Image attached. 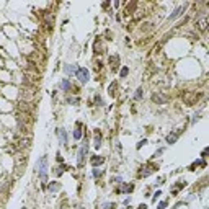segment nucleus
<instances>
[{"instance_id": "1", "label": "nucleus", "mask_w": 209, "mask_h": 209, "mask_svg": "<svg viewBox=\"0 0 209 209\" xmlns=\"http://www.w3.org/2000/svg\"><path fill=\"white\" fill-rule=\"evenodd\" d=\"M36 168H38V175H39V181L43 186H46L47 183V157H41L36 163Z\"/></svg>"}, {"instance_id": "2", "label": "nucleus", "mask_w": 209, "mask_h": 209, "mask_svg": "<svg viewBox=\"0 0 209 209\" xmlns=\"http://www.w3.org/2000/svg\"><path fill=\"white\" fill-rule=\"evenodd\" d=\"M87 154H88V144H82V147L78 149V152H77V165L80 167H83L85 165V160H87Z\"/></svg>"}, {"instance_id": "3", "label": "nucleus", "mask_w": 209, "mask_h": 209, "mask_svg": "<svg viewBox=\"0 0 209 209\" xmlns=\"http://www.w3.org/2000/svg\"><path fill=\"white\" fill-rule=\"evenodd\" d=\"M75 75H77V80L80 82V83H87L88 78H90V72H88V69H85V67L77 69V70H75Z\"/></svg>"}, {"instance_id": "4", "label": "nucleus", "mask_w": 209, "mask_h": 209, "mask_svg": "<svg viewBox=\"0 0 209 209\" xmlns=\"http://www.w3.org/2000/svg\"><path fill=\"white\" fill-rule=\"evenodd\" d=\"M201 96V93H191V92H188L183 95V101L186 103V105H195L196 101H198V98Z\"/></svg>"}, {"instance_id": "5", "label": "nucleus", "mask_w": 209, "mask_h": 209, "mask_svg": "<svg viewBox=\"0 0 209 209\" xmlns=\"http://www.w3.org/2000/svg\"><path fill=\"white\" fill-rule=\"evenodd\" d=\"M57 137H59V142H60V145H67V132H65V129L64 128H59L57 129Z\"/></svg>"}, {"instance_id": "6", "label": "nucleus", "mask_w": 209, "mask_h": 209, "mask_svg": "<svg viewBox=\"0 0 209 209\" xmlns=\"http://www.w3.org/2000/svg\"><path fill=\"white\" fill-rule=\"evenodd\" d=\"M93 52L95 54H101L105 52V43H103L101 39H95V43H93Z\"/></svg>"}, {"instance_id": "7", "label": "nucleus", "mask_w": 209, "mask_h": 209, "mask_svg": "<svg viewBox=\"0 0 209 209\" xmlns=\"http://www.w3.org/2000/svg\"><path fill=\"white\" fill-rule=\"evenodd\" d=\"M142 172H139V178H142V177H147V175H150L154 170H155V165H152V163H149V165H145V167H142L141 168Z\"/></svg>"}, {"instance_id": "8", "label": "nucleus", "mask_w": 209, "mask_h": 209, "mask_svg": "<svg viewBox=\"0 0 209 209\" xmlns=\"http://www.w3.org/2000/svg\"><path fill=\"white\" fill-rule=\"evenodd\" d=\"M167 100H168V95H165V93H154L152 95V101L159 103V105H163Z\"/></svg>"}, {"instance_id": "9", "label": "nucleus", "mask_w": 209, "mask_h": 209, "mask_svg": "<svg viewBox=\"0 0 209 209\" xmlns=\"http://www.w3.org/2000/svg\"><path fill=\"white\" fill-rule=\"evenodd\" d=\"M185 8H186V5H180L178 8H175V11L170 15V17H168V22H173L175 18H178V17H180V15L185 11Z\"/></svg>"}, {"instance_id": "10", "label": "nucleus", "mask_w": 209, "mask_h": 209, "mask_svg": "<svg viewBox=\"0 0 209 209\" xmlns=\"http://www.w3.org/2000/svg\"><path fill=\"white\" fill-rule=\"evenodd\" d=\"M60 88L64 90V92H70L72 90V85H70V82H69V78H62L60 80Z\"/></svg>"}, {"instance_id": "11", "label": "nucleus", "mask_w": 209, "mask_h": 209, "mask_svg": "<svg viewBox=\"0 0 209 209\" xmlns=\"http://www.w3.org/2000/svg\"><path fill=\"white\" fill-rule=\"evenodd\" d=\"M80 137H82V124L77 123V124H75V131H74V139H75V141H78Z\"/></svg>"}, {"instance_id": "12", "label": "nucleus", "mask_w": 209, "mask_h": 209, "mask_svg": "<svg viewBox=\"0 0 209 209\" xmlns=\"http://www.w3.org/2000/svg\"><path fill=\"white\" fill-rule=\"evenodd\" d=\"M100 145H101V132L100 129H95V147L100 149Z\"/></svg>"}, {"instance_id": "13", "label": "nucleus", "mask_w": 209, "mask_h": 209, "mask_svg": "<svg viewBox=\"0 0 209 209\" xmlns=\"http://www.w3.org/2000/svg\"><path fill=\"white\" fill-rule=\"evenodd\" d=\"M110 65L113 70H116V65H119V57L118 56H111L110 57Z\"/></svg>"}, {"instance_id": "14", "label": "nucleus", "mask_w": 209, "mask_h": 209, "mask_svg": "<svg viewBox=\"0 0 209 209\" xmlns=\"http://www.w3.org/2000/svg\"><path fill=\"white\" fill-rule=\"evenodd\" d=\"M178 136H180V131L173 132V134H170V136H167V142H168V144H175L177 139H178Z\"/></svg>"}, {"instance_id": "15", "label": "nucleus", "mask_w": 209, "mask_h": 209, "mask_svg": "<svg viewBox=\"0 0 209 209\" xmlns=\"http://www.w3.org/2000/svg\"><path fill=\"white\" fill-rule=\"evenodd\" d=\"M101 163H105V157H100V155H95L92 157V165H101Z\"/></svg>"}, {"instance_id": "16", "label": "nucleus", "mask_w": 209, "mask_h": 209, "mask_svg": "<svg viewBox=\"0 0 209 209\" xmlns=\"http://www.w3.org/2000/svg\"><path fill=\"white\" fill-rule=\"evenodd\" d=\"M47 190H49L51 193H56V191H59V190H60V185L57 183V181H52V183H49Z\"/></svg>"}, {"instance_id": "17", "label": "nucleus", "mask_w": 209, "mask_h": 209, "mask_svg": "<svg viewBox=\"0 0 209 209\" xmlns=\"http://www.w3.org/2000/svg\"><path fill=\"white\" fill-rule=\"evenodd\" d=\"M132 190H134V185H132V183H126L123 188H121V191H123V193H131Z\"/></svg>"}, {"instance_id": "18", "label": "nucleus", "mask_w": 209, "mask_h": 209, "mask_svg": "<svg viewBox=\"0 0 209 209\" xmlns=\"http://www.w3.org/2000/svg\"><path fill=\"white\" fill-rule=\"evenodd\" d=\"M64 170H67V167H65V165L57 167V168H56V175H57V177H60V175L64 173Z\"/></svg>"}, {"instance_id": "19", "label": "nucleus", "mask_w": 209, "mask_h": 209, "mask_svg": "<svg viewBox=\"0 0 209 209\" xmlns=\"http://www.w3.org/2000/svg\"><path fill=\"white\" fill-rule=\"evenodd\" d=\"M65 72H67V75H72L75 72V65H65V69H64Z\"/></svg>"}, {"instance_id": "20", "label": "nucleus", "mask_w": 209, "mask_h": 209, "mask_svg": "<svg viewBox=\"0 0 209 209\" xmlns=\"http://www.w3.org/2000/svg\"><path fill=\"white\" fill-rule=\"evenodd\" d=\"M128 74H129V69H128V67H123V69H121V72H119V77L124 78Z\"/></svg>"}, {"instance_id": "21", "label": "nucleus", "mask_w": 209, "mask_h": 209, "mask_svg": "<svg viewBox=\"0 0 209 209\" xmlns=\"http://www.w3.org/2000/svg\"><path fill=\"white\" fill-rule=\"evenodd\" d=\"M206 25H208V23H206V20H199V22H198V26H199V29H203V31H204V29H206Z\"/></svg>"}, {"instance_id": "22", "label": "nucleus", "mask_w": 209, "mask_h": 209, "mask_svg": "<svg viewBox=\"0 0 209 209\" xmlns=\"http://www.w3.org/2000/svg\"><path fill=\"white\" fill-rule=\"evenodd\" d=\"M134 98H136V100H141V98H142V88H137V90H136Z\"/></svg>"}, {"instance_id": "23", "label": "nucleus", "mask_w": 209, "mask_h": 209, "mask_svg": "<svg viewBox=\"0 0 209 209\" xmlns=\"http://www.w3.org/2000/svg\"><path fill=\"white\" fill-rule=\"evenodd\" d=\"M101 173H103V172H101V170H93V172H92V175H93V177H95V178H98V177H101Z\"/></svg>"}, {"instance_id": "24", "label": "nucleus", "mask_w": 209, "mask_h": 209, "mask_svg": "<svg viewBox=\"0 0 209 209\" xmlns=\"http://www.w3.org/2000/svg\"><path fill=\"white\" fill-rule=\"evenodd\" d=\"M67 101L70 103V105H75V103H78V98H67Z\"/></svg>"}, {"instance_id": "25", "label": "nucleus", "mask_w": 209, "mask_h": 209, "mask_svg": "<svg viewBox=\"0 0 209 209\" xmlns=\"http://www.w3.org/2000/svg\"><path fill=\"white\" fill-rule=\"evenodd\" d=\"M95 103H96V105H98V106H101V105H103V103H101V98H100L98 95L95 96Z\"/></svg>"}, {"instance_id": "26", "label": "nucleus", "mask_w": 209, "mask_h": 209, "mask_svg": "<svg viewBox=\"0 0 209 209\" xmlns=\"http://www.w3.org/2000/svg\"><path fill=\"white\" fill-rule=\"evenodd\" d=\"M113 208V203H106V204H103V209H111Z\"/></svg>"}, {"instance_id": "27", "label": "nucleus", "mask_w": 209, "mask_h": 209, "mask_svg": "<svg viewBox=\"0 0 209 209\" xmlns=\"http://www.w3.org/2000/svg\"><path fill=\"white\" fill-rule=\"evenodd\" d=\"M165 206H167V203H165V201H162L159 206H157V209H165Z\"/></svg>"}, {"instance_id": "28", "label": "nucleus", "mask_w": 209, "mask_h": 209, "mask_svg": "<svg viewBox=\"0 0 209 209\" xmlns=\"http://www.w3.org/2000/svg\"><path fill=\"white\" fill-rule=\"evenodd\" d=\"M114 183H118V185H121V183H123V178H121V177H118V178H114Z\"/></svg>"}, {"instance_id": "29", "label": "nucleus", "mask_w": 209, "mask_h": 209, "mask_svg": "<svg viewBox=\"0 0 209 209\" xmlns=\"http://www.w3.org/2000/svg\"><path fill=\"white\" fill-rule=\"evenodd\" d=\"M144 144H147V141H145V139H144V141H141V142H139V144H137V149H141V147H142V145H144Z\"/></svg>"}, {"instance_id": "30", "label": "nucleus", "mask_w": 209, "mask_h": 209, "mask_svg": "<svg viewBox=\"0 0 209 209\" xmlns=\"http://www.w3.org/2000/svg\"><path fill=\"white\" fill-rule=\"evenodd\" d=\"M160 195H162V193H160V191H157V193H155V195H154V201H157V198H159V196H160Z\"/></svg>"}]
</instances>
